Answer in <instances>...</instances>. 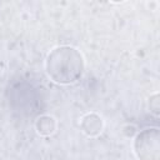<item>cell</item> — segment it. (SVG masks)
I'll list each match as a JSON object with an SVG mask.
<instances>
[{
  "instance_id": "6da1fadb",
  "label": "cell",
  "mask_w": 160,
  "mask_h": 160,
  "mask_svg": "<svg viewBox=\"0 0 160 160\" xmlns=\"http://www.w3.org/2000/svg\"><path fill=\"white\" fill-rule=\"evenodd\" d=\"M45 71L54 82L72 85L82 79L85 60L82 54L74 46H56L46 55Z\"/></svg>"
},
{
  "instance_id": "7a4b0ae2",
  "label": "cell",
  "mask_w": 160,
  "mask_h": 160,
  "mask_svg": "<svg viewBox=\"0 0 160 160\" xmlns=\"http://www.w3.org/2000/svg\"><path fill=\"white\" fill-rule=\"evenodd\" d=\"M134 154L139 160H160V136L158 128L140 131L132 142Z\"/></svg>"
},
{
  "instance_id": "3957f363",
  "label": "cell",
  "mask_w": 160,
  "mask_h": 160,
  "mask_svg": "<svg viewBox=\"0 0 160 160\" xmlns=\"http://www.w3.org/2000/svg\"><path fill=\"white\" fill-rule=\"evenodd\" d=\"M80 129L86 136L96 138L104 130V120L96 112H88L80 120Z\"/></svg>"
},
{
  "instance_id": "277c9868",
  "label": "cell",
  "mask_w": 160,
  "mask_h": 160,
  "mask_svg": "<svg viewBox=\"0 0 160 160\" xmlns=\"http://www.w3.org/2000/svg\"><path fill=\"white\" fill-rule=\"evenodd\" d=\"M56 120L50 115L39 116L35 121V130L41 136H50L56 131Z\"/></svg>"
},
{
  "instance_id": "5b68a950",
  "label": "cell",
  "mask_w": 160,
  "mask_h": 160,
  "mask_svg": "<svg viewBox=\"0 0 160 160\" xmlns=\"http://www.w3.org/2000/svg\"><path fill=\"white\" fill-rule=\"evenodd\" d=\"M150 111L155 115L159 114V95L158 92L150 96Z\"/></svg>"
}]
</instances>
